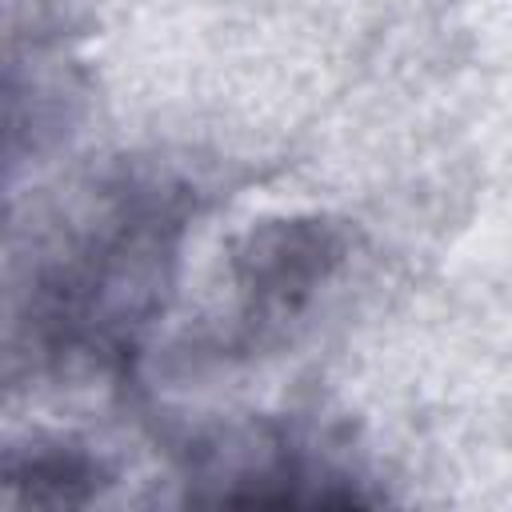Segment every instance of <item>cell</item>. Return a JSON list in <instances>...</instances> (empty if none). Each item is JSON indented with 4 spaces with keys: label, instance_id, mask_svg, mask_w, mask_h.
<instances>
[{
    "label": "cell",
    "instance_id": "1",
    "mask_svg": "<svg viewBox=\"0 0 512 512\" xmlns=\"http://www.w3.org/2000/svg\"><path fill=\"white\" fill-rule=\"evenodd\" d=\"M192 208L176 184L128 180L40 268L28 300L36 352L120 368L160 312Z\"/></svg>",
    "mask_w": 512,
    "mask_h": 512
},
{
    "label": "cell",
    "instance_id": "2",
    "mask_svg": "<svg viewBox=\"0 0 512 512\" xmlns=\"http://www.w3.org/2000/svg\"><path fill=\"white\" fill-rule=\"evenodd\" d=\"M344 256V236L324 216H288L268 220L248 232L244 248L232 260V340L252 348L268 336H280L292 324L320 284L336 272Z\"/></svg>",
    "mask_w": 512,
    "mask_h": 512
},
{
    "label": "cell",
    "instance_id": "3",
    "mask_svg": "<svg viewBox=\"0 0 512 512\" xmlns=\"http://www.w3.org/2000/svg\"><path fill=\"white\" fill-rule=\"evenodd\" d=\"M100 480V464L76 448H36L4 468V488L32 504H84Z\"/></svg>",
    "mask_w": 512,
    "mask_h": 512
}]
</instances>
